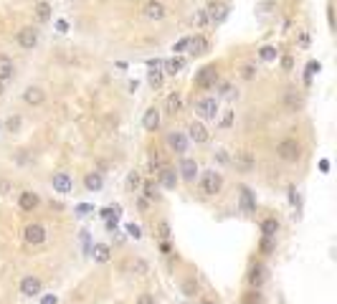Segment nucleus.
Instances as JSON below:
<instances>
[{
  "mask_svg": "<svg viewBox=\"0 0 337 304\" xmlns=\"http://www.w3.org/2000/svg\"><path fill=\"white\" fill-rule=\"evenodd\" d=\"M150 84L157 89V86H162V74L160 71H150Z\"/></svg>",
  "mask_w": 337,
  "mask_h": 304,
  "instance_id": "c9c22d12",
  "label": "nucleus"
},
{
  "mask_svg": "<svg viewBox=\"0 0 337 304\" xmlns=\"http://www.w3.org/2000/svg\"><path fill=\"white\" fill-rule=\"evenodd\" d=\"M127 233H129V236H134V239H140V236H142L140 226H134V223H129V226H127Z\"/></svg>",
  "mask_w": 337,
  "mask_h": 304,
  "instance_id": "ea45409f",
  "label": "nucleus"
},
{
  "mask_svg": "<svg viewBox=\"0 0 337 304\" xmlns=\"http://www.w3.org/2000/svg\"><path fill=\"white\" fill-rule=\"evenodd\" d=\"M188 46H190V53L198 56L206 51V38L203 36H195V38H188Z\"/></svg>",
  "mask_w": 337,
  "mask_h": 304,
  "instance_id": "393cba45",
  "label": "nucleus"
},
{
  "mask_svg": "<svg viewBox=\"0 0 337 304\" xmlns=\"http://www.w3.org/2000/svg\"><path fill=\"white\" fill-rule=\"evenodd\" d=\"M46 241V228L41 226V223H31V226L26 228V243L31 246H38Z\"/></svg>",
  "mask_w": 337,
  "mask_h": 304,
  "instance_id": "423d86ee",
  "label": "nucleus"
},
{
  "mask_svg": "<svg viewBox=\"0 0 337 304\" xmlns=\"http://www.w3.org/2000/svg\"><path fill=\"white\" fill-rule=\"evenodd\" d=\"M76 213L79 216H86V213H92V206H76Z\"/></svg>",
  "mask_w": 337,
  "mask_h": 304,
  "instance_id": "a18cd8bd",
  "label": "nucleus"
},
{
  "mask_svg": "<svg viewBox=\"0 0 337 304\" xmlns=\"http://www.w3.org/2000/svg\"><path fill=\"white\" fill-rule=\"evenodd\" d=\"M221 188H223L221 173L206 170L203 175H200V193H203V195H216V193H221Z\"/></svg>",
  "mask_w": 337,
  "mask_h": 304,
  "instance_id": "f257e3e1",
  "label": "nucleus"
},
{
  "mask_svg": "<svg viewBox=\"0 0 337 304\" xmlns=\"http://www.w3.org/2000/svg\"><path fill=\"white\" fill-rule=\"evenodd\" d=\"M198 114L200 117H206V119H216V114H218V101L216 99H210V96H206V99H200L198 101Z\"/></svg>",
  "mask_w": 337,
  "mask_h": 304,
  "instance_id": "39448f33",
  "label": "nucleus"
},
{
  "mask_svg": "<svg viewBox=\"0 0 337 304\" xmlns=\"http://www.w3.org/2000/svg\"><path fill=\"white\" fill-rule=\"evenodd\" d=\"M41 289H43V281L38 276L28 274V276L20 279V294H23V297H38Z\"/></svg>",
  "mask_w": 337,
  "mask_h": 304,
  "instance_id": "7ed1b4c3",
  "label": "nucleus"
},
{
  "mask_svg": "<svg viewBox=\"0 0 337 304\" xmlns=\"http://www.w3.org/2000/svg\"><path fill=\"white\" fill-rule=\"evenodd\" d=\"M320 170H322V173H327V170H330V162H327V160H322V162H320Z\"/></svg>",
  "mask_w": 337,
  "mask_h": 304,
  "instance_id": "8fccbe9b",
  "label": "nucleus"
},
{
  "mask_svg": "<svg viewBox=\"0 0 337 304\" xmlns=\"http://www.w3.org/2000/svg\"><path fill=\"white\" fill-rule=\"evenodd\" d=\"M0 94H3V84H0Z\"/></svg>",
  "mask_w": 337,
  "mask_h": 304,
  "instance_id": "4d7b16f0",
  "label": "nucleus"
},
{
  "mask_svg": "<svg viewBox=\"0 0 337 304\" xmlns=\"http://www.w3.org/2000/svg\"><path fill=\"white\" fill-rule=\"evenodd\" d=\"M206 16H210V20H213V23H221V20L228 16V8L223 5V3H210V5H208V13H206Z\"/></svg>",
  "mask_w": 337,
  "mask_h": 304,
  "instance_id": "9b49d317",
  "label": "nucleus"
},
{
  "mask_svg": "<svg viewBox=\"0 0 337 304\" xmlns=\"http://www.w3.org/2000/svg\"><path fill=\"white\" fill-rule=\"evenodd\" d=\"M165 66H167V71H170V74H177V71H183L185 61H183V59H170Z\"/></svg>",
  "mask_w": 337,
  "mask_h": 304,
  "instance_id": "c85d7f7f",
  "label": "nucleus"
},
{
  "mask_svg": "<svg viewBox=\"0 0 337 304\" xmlns=\"http://www.w3.org/2000/svg\"><path fill=\"white\" fill-rule=\"evenodd\" d=\"M195 291H198V281H195V279H188L185 284H183V294H185V297H193Z\"/></svg>",
  "mask_w": 337,
  "mask_h": 304,
  "instance_id": "c756f323",
  "label": "nucleus"
},
{
  "mask_svg": "<svg viewBox=\"0 0 337 304\" xmlns=\"http://www.w3.org/2000/svg\"><path fill=\"white\" fill-rule=\"evenodd\" d=\"M134 269H137V272H140V274H144V272H147V266H144L142 261H137V264H134Z\"/></svg>",
  "mask_w": 337,
  "mask_h": 304,
  "instance_id": "09e8293b",
  "label": "nucleus"
},
{
  "mask_svg": "<svg viewBox=\"0 0 337 304\" xmlns=\"http://www.w3.org/2000/svg\"><path fill=\"white\" fill-rule=\"evenodd\" d=\"M20 208L23 210H33L38 206V193H33V190H26V193H20Z\"/></svg>",
  "mask_w": 337,
  "mask_h": 304,
  "instance_id": "4468645a",
  "label": "nucleus"
},
{
  "mask_svg": "<svg viewBox=\"0 0 337 304\" xmlns=\"http://www.w3.org/2000/svg\"><path fill=\"white\" fill-rule=\"evenodd\" d=\"M259 56H261L264 61H274V59H276V48H274V46H264V48L259 51Z\"/></svg>",
  "mask_w": 337,
  "mask_h": 304,
  "instance_id": "7c9ffc66",
  "label": "nucleus"
},
{
  "mask_svg": "<svg viewBox=\"0 0 337 304\" xmlns=\"http://www.w3.org/2000/svg\"><path fill=\"white\" fill-rule=\"evenodd\" d=\"M261 251H264V254L272 251V239H264V241H261Z\"/></svg>",
  "mask_w": 337,
  "mask_h": 304,
  "instance_id": "49530a36",
  "label": "nucleus"
},
{
  "mask_svg": "<svg viewBox=\"0 0 337 304\" xmlns=\"http://www.w3.org/2000/svg\"><path fill=\"white\" fill-rule=\"evenodd\" d=\"M231 122H233V114H231V112H228V114H226V117H223V125H226V127H228V125H231Z\"/></svg>",
  "mask_w": 337,
  "mask_h": 304,
  "instance_id": "3c124183",
  "label": "nucleus"
},
{
  "mask_svg": "<svg viewBox=\"0 0 337 304\" xmlns=\"http://www.w3.org/2000/svg\"><path fill=\"white\" fill-rule=\"evenodd\" d=\"M243 304H261V294H259V291H249V294H246L243 297Z\"/></svg>",
  "mask_w": 337,
  "mask_h": 304,
  "instance_id": "2f4dec72",
  "label": "nucleus"
},
{
  "mask_svg": "<svg viewBox=\"0 0 337 304\" xmlns=\"http://www.w3.org/2000/svg\"><path fill=\"white\" fill-rule=\"evenodd\" d=\"M142 125H144V129H147V132H155L157 125H160V112H157L155 107L147 109V112H144V117H142Z\"/></svg>",
  "mask_w": 337,
  "mask_h": 304,
  "instance_id": "9d476101",
  "label": "nucleus"
},
{
  "mask_svg": "<svg viewBox=\"0 0 337 304\" xmlns=\"http://www.w3.org/2000/svg\"><path fill=\"white\" fill-rule=\"evenodd\" d=\"M137 304H155V294H147V291H144V294L137 297Z\"/></svg>",
  "mask_w": 337,
  "mask_h": 304,
  "instance_id": "e433bc0d",
  "label": "nucleus"
},
{
  "mask_svg": "<svg viewBox=\"0 0 337 304\" xmlns=\"http://www.w3.org/2000/svg\"><path fill=\"white\" fill-rule=\"evenodd\" d=\"M56 302H59V297H56V294H43L41 297V304H56Z\"/></svg>",
  "mask_w": 337,
  "mask_h": 304,
  "instance_id": "a19ab883",
  "label": "nucleus"
},
{
  "mask_svg": "<svg viewBox=\"0 0 337 304\" xmlns=\"http://www.w3.org/2000/svg\"><path fill=\"white\" fill-rule=\"evenodd\" d=\"M92 256H94V261L107 264V261H109V256H112V251H109V246H107V243H96L94 249H92Z\"/></svg>",
  "mask_w": 337,
  "mask_h": 304,
  "instance_id": "dca6fc26",
  "label": "nucleus"
},
{
  "mask_svg": "<svg viewBox=\"0 0 337 304\" xmlns=\"http://www.w3.org/2000/svg\"><path fill=\"white\" fill-rule=\"evenodd\" d=\"M236 165L241 167V170H251L254 167V157H251V152H246V150H241V152H236Z\"/></svg>",
  "mask_w": 337,
  "mask_h": 304,
  "instance_id": "f3484780",
  "label": "nucleus"
},
{
  "mask_svg": "<svg viewBox=\"0 0 337 304\" xmlns=\"http://www.w3.org/2000/svg\"><path fill=\"white\" fill-rule=\"evenodd\" d=\"M177 183V173L175 170H162V185L165 188H175Z\"/></svg>",
  "mask_w": 337,
  "mask_h": 304,
  "instance_id": "cd10ccee",
  "label": "nucleus"
},
{
  "mask_svg": "<svg viewBox=\"0 0 337 304\" xmlns=\"http://www.w3.org/2000/svg\"><path fill=\"white\" fill-rule=\"evenodd\" d=\"M18 43H20L23 48H33V46L38 43V31L31 28V26L20 28V31H18Z\"/></svg>",
  "mask_w": 337,
  "mask_h": 304,
  "instance_id": "0eeeda50",
  "label": "nucleus"
},
{
  "mask_svg": "<svg viewBox=\"0 0 337 304\" xmlns=\"http://www.w3.org/2000/svg\"><path fill=\"white\" fill-rule=\"evenodd\" d=\"M147 66H150L152 71H157V69H162V66H165V61H160V59H150Z\"/></svg>",
  "mask_w": 337,
  "mask_h": 304,
  "instance_id": "58836bf2",
  "label": "nucleus"
},
{
  "mask_svg": "<svg viewBox=\"0 0 337 304\" xmlns=\"http://www.w3.org/2000/svg\"><path fill=\"white\" fill-rule=\"evenodd\" d=\"M8 190H10V185H8V183H0V193H8Z\"/></svg>",
  "mask_w": 337,
  "mask_h": 304,
  "instance_id": "5fc2aeb1",
  "label": "nucleus"
},
{
  "mask_svg": "<svg viewBox=\"0 0 337 304\" xmlns=\"http://www.w3.org/2000/svg\"><path fill=\"white\" fill-rule=\"evenodd\" d=\"M157 231H160V239H170V223H167V221H160Z\"/></svg>",
  "mask_w": 337,
  "mask_h": 304,
  "instance_id": "473e14b6",
  "label": "nucleus"
},
{
  "mask_svg": "<svg viewBox=\"0 0 337 304\" xmlns=\"http://www.w3.org/2000/svg\"><path fill=\"white\" fill-rule=\"evenodd\" d=\"M144 195H147L150 200L155 198V185H152V183H147V185H144Z\"/></svg>",
  "mask_w": 337,
  "mask_h": 304,
  "instance_id": "c03bdc74",
  "label": "nucleus"
},
{
  "mask_svg": "<svg viewBox=\"0 0 337 304\" xmlns=\"http://www.w3.org/2000/svg\"><path fill=\"white\" fill-rule=\"evenodd\" d=\"M216 81H218L216 66H203V69L198 71V76H195V84H198L200 89H208V86H213Z\"/></svg>",
  "mask_w": 337,
  "mask_h": 304,
  "instance_id": "20e7f679",
  "label": "nucleus"
},
{
  "mask_svg": "<svg viewBox=\"0 0 337 304\" xmlns=\"http://www.w3.org/2000/svg\"><path fill=\"white\" fill-rule=\"evenodd\" d=\"M165 5L162 3H157V0H152V3H147V8H144V16L152 18V20H162L165 18Z\"/></svg>",
  "mask_w": 337,
  "mask_h": 304,
  "instance_id": "f8f14e48",
  "label": "nucleus"
},
{
  "mask_svg": "<svg viewBox=\"0 0 337 304\" xmlns=\"http://www.w3.org/2000/svg\"><path fill=\"white\" fill-rule=\"evenodd\" d=\"M243 76L251 79V76H254V66H246V69H243Z\"/></svg>",
  "mask_w": 337,
  "mask_h": 304,
  "instance_id": "de8ad7c7",
  "label": "nucleus"
},
{
  "mask_svg": "<svg viewBox=\"0 0 337 304\" xmlns=\"http://www.w3.org/2000/svg\"><path fill=\"white\" fill-rule=\"evenodd\" d=\"M241 208L246 210V213H251L254 208H256V203H254V193L249 188H241Z\"/></svg>",
  "mask_w": 337,
  "mask_h": 304,
  "instance_id": "4be33fe9",
  "label": "nucleus"
},
{
  "mask_svg": "<svg viewBox=\"0 0 337 304\" xmlns=\"http://www.w3.org/2000/svg\"><path fill=\"white\" fill-rule=\"evenodd\" d=\"M10 76H13V61H10L8 56H0V84Z\"/></svg>",
  "mask_w": 337,
  "mask_h": 304,
  "instance_id": "412c9836",
  "label": "nucleus"
},
{
  "mask_svg": "<svg viewBox=\"0 0 337 304\" xmlns=\"http://www.w3.org/2000/svg\"><path fill=\"white\" fill-rule=\"evenodd\" d=\"M320 69H322V66H320L317 61H309V64H307V81H309V79H312L314 74H317Z\"/></svg>",
  "mask_w": 337,
  "mask_h": 304,
  "instance_id": "f704fd0d",
  "label": "nucleus"
},
{
  "mask_svg": "<svg viewBox=\"0 0 337 304\" xmlns=\"http://www.w3.org/2000/svg\"><path fill=\"white\" fill-rule=\"evenodd\" d=\"M56 28H59V31H66L69 26H66V20H59V23H56Z\"/></svg>",
  "mask_w": 337,
  "mask_h": 304,
  "instance_id": "864d4df0",
  "label": "nucleus"
},
{
  "mask_svg": "<svg viewBox=\"0 0 337 304\" xmlns=\"http://www.w3.org/2000/svg\"><path fill=\"white\" fill-rule=\"evenodd\" d=\"M282 66H284V69H291V66H294V61H291V59H284Z\"/></svg>",
  "mask_w": 337,
  "mask_h": 304,
  "instance_id": "603ef678",
  "label": "nucleus"
},
{
  "mask_svg": "<svg viewBox=\"0 0 337 304\" xmlns=\"http://www.w3.org/2000/svg\"><path fill=\"white\" fill-rule=\"evenodd\" d=\"M167 142H170V147H173L175 152H185V147H188V140L183 137L180 132H173L170 137H167Z\"/></svg>",
  "mask_w": 337,
  "mask_h": 304,
  "instance_id": "6ab92c4d",
  "label": "nucleus"
},
{
  "mask_svg": "<svg viewBox=\"0 0 337 304\" xmlns=\"http://www.w3.org/2000/svg\"><path fill=\"white\" fill-rule=\"evenodd\" d=\"M276 152H279V157H282V160L294 162V160H299V142H297V140H291V137H287V140L279 142Z\"/></svg>",
  "mask_w": 337,
  "mask_h": 304,
  "instance_id": "f03ea898",
  "label": "nucleus"
},
{
  "mask_svg": "<svg viewBox=\"0 0 337 304\" xmlns=\"http://www.w3.org/2000/svg\"><path fill=\"white\" fill-rule=\"evenodd\" d=\"M276 231H279V221H276V218H266V221L261 223V233H264V239H274Z\"/></svg>",
  "mask_w": 337,
  "mask_h": 304,
  "instance_id": "aec40b11",
  "label": "nucleus"
},
{
  "mask_svg": "<svg viewBox=\"0 0 337 304\" xmlns=\"http://www.w3.org/2000/svg\"><path fill=\"white\" fill-rule=\"evenodd\" d=\"M180 104H183V101H180V96H177V94L167 96V112H170V114H177V112H180Z\"/></svg>",
  "mask_w": 337,
  "mask_h": 304,
  "instance_id": "bb28decb",
  "label": "nucleus"
},
{
  "mask_svg": "<svg viewBox=\"0 0 337 304\" xmlns=\"http://www.w3.org/2000/svg\"><path fill=\"white\" fill-rule=\"evenodd\" d=\"M188 132H190V140H193V142H198V144L208 140V129H206L203 125H200V122H193V125L188 127Z\"/></svg>",
  "mask_w": 337,
  "mask_h": 304,
  "instance_id": "ddd939ff",
  "label": "nucleus"
},
{
  "mask_svg": "<svg viewBox=\"0 0 337 304\" xmlns=\"http://www.w3.org/2000/svg\"><path fill=\"white\" fill-rule=\"evenodd\" d=\"M71 188H74V180L69 173H56L53 175V190L56 193H71Z\"/></svg>",
  "mask_w": 337,
  "mask_h": 304,
  "instance_id": "6e6552de",
  "label": "nucleus"
},
{
  "mask_svg": "<svg viewBox=\"0 0 337 304\" xmlns=\"http://www.w3.org/2000/svg\"><path fill=\"white\" fill-rule=\"evenodd\" d=\"M198 304H216V302H213V299H200Z\"/></svg>",
  "mask_w": 337,
  "mask_h": 304,
  "instance_id": "6e6d98bb",
  "label": "nucleus"
},
{
  "mask_svg": "<svg viewBox=\"0 0 337 304\" xmlns=\"http://www.w3.org/2000/svg\"><path fill=\"white\" fill-rule=\"evenodd\" d=\"M23 99L28 101V104H41V101L46 99V94H43V89H38V86H28Z\"/></svg>",
  "mask_w": 337,
  "mask_h": 304,
  "instance_id": "2eb2a0df",
  "label": "nucleus"
},
{
  "mask_svg": "<svg viewBox=\"0 0 337 304\" xmlns=\"http://www.w3.org/2000/svg\"><path fill=\"white\" fill-rule=\"evenodd\" d=\"M140 185V175L137 173H129V177H127V188H137Z\"/></svg>",
  "mask_w": 337,
  "mask_h": 304,
  "instance_id": "4c0bfd02",
  "label": "nucleus"
},
{
  "mask_svg": "<svg viewBox=\"0 0 337 304\" xmlns=\"http://www.w3.org/2000/svg\"><path fill=\"white\" fill-rule=\"evenodd\" d=\"M206 20H208V16H206V10H198V13H195V23H198V26H203Z\"/></svg>",
  "mask_w": 337,
  "mask_h": 304,
  "instance_id": "79ce46f5",
  "label": "nucleus"
},
{
  "mask_svg": "<svg viewBox=\"0 0 337 304\" xmlns=\"http://www.w3.org/2000/svg\"><path fill=\"white\" fill-rule=\"evenodd\" d=\"M36 10H38V18H41V20H48V16H51V8H48L46 3H41Z\"/></svg>",
  "mask_w": 337,
  "mask_h": 304,
  "instance_id": "72a5a7b5",
  "label": "nucleus"
},
{
  "mask_svg": "<svg viewBox=\"0 0 337 304\" xmlns=\"http://www.w3.org/2000/svg\"><path fill=\"white\" fill-rule=\"evenodd\" d=\"M198 175V162L190 160V157H185V160L180 162V177L185 180V183H193Z\"/></svg>",
  "mask_w": 337,
  "mask_h": 304,
  "instance_id": "1a4fd4ad",
  "label": "nucleus"
},
{
  "mask_svg": "<svg viewBox=\"0 0 337 304\" xmlns=\"http://www.w3.org/2000/svg\"><path fill=\"white\" fill-rule=\"evenodd\" d=\"M284 101H287V107H289V109H294V112H297V107L302 104V99H299V94L294 92V89H289V92H287Z\"/></svg>",
  "mask_w": 337,
  "mask_h": 304,
  "instance_id": "a878e982",
  "label": "nucleus"
},
{
  "mask_svg": "<svg viewBox=\"0 0 337 304\" xmlns=\"http://www.w3.org/2000/svg\"><path fill=\"white\" fill-rule=\"evenodd\" d=\"M261 281H264V266L256 264V266H251V272H249V284L251 287H261Z\"/></svg>",
  "mask_w": 337,
  "mask_h": 304,
  "instance_id": "5701e85b",
  "label": "nucleus"
},
{
  "mask_svg": "<svg viewBox=\"0 0 337 304\" xmlns=\"http://www.w3.org/2000/svg\"><path fill=\"white\" fill-rule=\"evenodd\" d=\"M119 206H109V208H104L102 210V218L107 221V228H114V223H117V218H119Z\"/></svg>",
  "mask_w": 337,
  "mask_h": 304,
  "instance_id": "a211bd4d",
  "label": "nucleus"
},
{
  "mask_svg": "<svg viewBox=\"0 0 337 304\" xmlns=\"http://www.w3.org/2000/svg\"><path fill=\"white\" fill-rule=\"evenodd\" d=\"M84 185H86V190H99V188L104 185V180H102V175H99V173H89L84 177Z\"/></svg>",
  "mask_w": 337,
  "mask_h": 304,
  "instance_id": "b1692460",
  "label": "nucleus"
},
{
  "mask_svg": "<svg viewBox=\"0 0 337 304\" xmlns=\"http://www.w3.org/2000/svg\"><path fill=\"white\" fill-rule=\"evenodd\" d=\"M183 48H188V38H180V41H177L175 46H173V51H183Z\"/></svg>",
  "mask_w": 337,
  "mask_h": 304,
  "instance_id": "37998d69",
  "label": "nucleus"
}]
</instances>
